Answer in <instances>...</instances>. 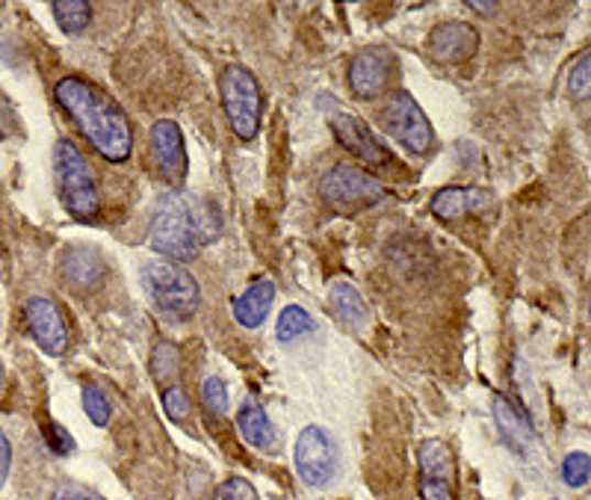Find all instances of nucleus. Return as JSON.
<instances>
[{
  "label": "nucleus",
  "mask_w": 591,
  "mask_h": 500,
  "mask_svg": "<svg viewBox=\"0 0 591 500\" xmlns=\"http://www.w3.org/2000/svg\"><path fill=\"white\" fill-rule=\"evenodd\" d=\"M63 275L72 287H80V291H92L103 282L107 275V264H103L101 252L95 249H86V246H75L63 256Z\"/></svg>",
  "instance_id": "17"
},
{
  "label": "nucleus",
  "mask_w": 591,
  "mask_h": 500,
  "mask_svg": "<svg viewBox=\"0 0 591 500\" xmlns=\"http://www.w3.org/2000/svg\"><path fill=\"white\" fill-rule=\"evenodd\" d=\"M322 107H326V119H329L331 133L338 137L340 145H343L355 161H364L370 163V166H391L394 154H391L385 142L375 137L373 128H370L361 116H355L352 110L338 105V101H329V98H322Z\"/></svg>",
  "instance_id": "7"
},
{
  "label": "nucleus",
  "mask_w": 591,
  "mask_h": 500,
  "mask_svg": "<svg viewBox=\"0 0 591 500\" xmlns=\"http://www.w3.org/2000/svg\"><path fill=\"white\" fill-rule=\"evenodd\" d=\"M591 93V51H582L568 75V95L573 101H585Z\"/></svg>",
  "instance_id": "23"
},
{
  "label": "nucleus",
  "mask_w": 591,
  "mask_h": 500,
  "mask_svg": "<svg viewBox=\"0 0 591 500\" xmlns=\"http://www.w3.org/2000/svg\"><path fill=\"white\" fill-rule=\"evenodd\" d=\"M180 368V352L172 344H160L154 352H151V377L157 382H166L178 373Z\"/></svg>",
  "instance_id": "24"
},
{
  "label": "nucleus",
  "mask_w": 591,
  "mask_h": 500,
  "mask_svg": "<svg viewBox=\"0 0 591 500\" xmlns=\"http://www.w3.org/2000/svg\"><path fill=\"white\" fill-rule=\"evenodd\" d=\"M296 471L305 486H326L338 471V444L322 426H305L296 438Z\"/></svg>",
  "instance_id": "9"
},
{
  "label": "nucleus",
  "mask_w": 591,
  "mask_h": 500,
  "mask_svg": "<svg viewBox=\"0 0 591 500\" xmlns=\"http://www.w3.org/2000/svg\"><path fill=\"white\" fill-rule=\"evenodd\" d=\"M84 412L95 426H107L110 424V417H113L110 400L103 396L101 388L95 385H84Z\"/></svg>",
  "instance_id": "25"
},
{
  "label": "nucleus",
  "mask_w": 591,
  "mask_h": 500,
  "mask_svg": "<svg viewBox=\"0 0 591 500\" xmlns=\"http://www.w3.org/2000/svg\"><path fill=\"white\" fill-rule=\"evenodd\" d=\"M479 33L464 21H447L429 33V57L438 66H459L477 54Z\"/></svg>",
  "instance_id": "14"
},
{
  "label": "nucleus",
  "mask_w": 591,
  "mask_h": 500,
  "mask_svg": "<svg viewBox=\"0 0 591 500\" xmlns=\"http://www.w3.org/2000/svg\"><path fill=\"white\" fill-rule=\"evenodd\" d=\"M382 124L412 154H426L433 149V124H429V119L423 113V107L414 101V95L405 93V89H396L385 101V107H382Z\"/></svg>",
  "instance_id": "8"
},
{
  "label": "nucleus",
  "mask_w": 591,
  "mask_h": 500,
  "mask_svg": "<svg viewBox=\"0 0 591 500\" xmlns=\"http://www.w3.org/2000/svg\"><path fill=\"white\" fill-rule=\"evenodd\" d=\"M57 105L77 124L80 137L107 163H124L133 152V131L128 116L110 95L84 77H63L54 86Z\"/></svg>",
  "instance_id": "1"
},
{
  "label": "nucleus",
  "mask_w": 591,
  "mask_h": 500,
  "mask_svg": "<svg viewBox=\"0 0 591 500\" xmlns=\"http://www.w3.org/2000/svg\"><path fill=\"white\" fill-rule=\"evenodd\" d=\"M54 175H57V193L63 205L77 222H92L101 210V193H98V181L77 149V142L59 140L54 145Z\"/></svg>",
  "instance_id": "3"
},
{
  "label": "nucleus",
  "mask_w": 591,
  "mask_h": 500,
  "mask_svg": "<svg viewBox=\"0 0 591 500\" xmlns=\"http://www.w3.org/2000/svg\"><path fill=\"white\" fill-rule=\"evenodd\" d=\"M222 231V214L214 202L189 196L184 189L172 193L157 205L151 217V249L172 264H187L207 243H214Z\"/></svg>",
  "instance_id": "2"
},
{
  "label": "nucleus",
  "mask_w": 591,
  "mask_h": 500,
  "mask_svg": "<svg viewBox=\"0 0 591 500\" xmlns=\"http://www.w3.org/2000/svg\"><path fill=\"white\" fill-rule=\"evenodd\" d=\"M423 500H456V459L441 438H423L417 447Z\"/></svg>",
  "instance_id": "10"
},
{
  "label": "nucleus",
  "mask_w": 591,
  "mask_h": 500,
  "mask_svg": "<svg viewBox=\"0 0 591 500\" xmlns=\"http://www.w3.org/2000/svg\"><path fill=\"white\" fill-rule=\"evenodd\" d=\"M237 426H240V433H243V438L252 444L254 450H275L278 433H275L273 421H270V415L261 406L249 403V406L240 409Z\"/></svg>",
  "instance_id": "20"
},
{
  "label": "nucleus",
  "mask_w": 591,
  "mask_h": 500,
  "mask_svg": "<svg viewBox=\"0 0 591 500\" xmlns=\"http://www.w3.org/2000/svg\"><path fill=\"white\" fill-rule=\"evenodd\" d=\"M591 477V459L589 454H568L562 463V482L568 489H582Z\"/></svg>",
  "instance_id": "27"
},
{
  "label": "nucleus",
  "mask_w": 591,
  "mask_h": 500,
  "mask_svg": "<svg viewBox=\"0 0 591 500\" xmlns=\"http://www.w3.org/2000/svg\"><path fill=\"white\" fill-rule=\"evenodd\" d=\"M24 323L33 340L47 356H63L68 349V326L59 305L47 296H33L24 303Z\"/></svg>",
  "instance_id": "12"
},
{
  "label": "nucleus",
  "mask_w": 591,
  "mask_h": 500,
  "mask_svg": "<svg viewBox=\"0 0 591 500\" xmlns=\"http://www.w3.org/2000/svg\"><path fill=\"white\" fill-rule=\"evenodd\" d=\"M491 409H494V421H497V430L500 435H503V442H506L512 450H517V454H526L529 444H533V430H529V424L517 415L515 406H512L503 394L494 396Z\"/></svg>",
  "instance_id": "19"
},
{
  "label": "nucleus",
  "mask_w": 591,
  "mask_h": 500,
  "mask_svg": "<svg viewBox=\"0 0 591 500\" xmlns=\"http://www.w3.org/2000/svg\"><path fill=\"white\" fill-rule=\"evenodd\" d=\"M163 412H166V417L175 421V424H187L189 415H193L187 391H184L180 385L166 388V391H163Z\"/></svg>",
  "instance_id": "28"
},
{
  "label": "nucleus",
  "mask_w": 591,
  "mask_h": 500,
  "mask_svg": "<svg viewBox=\"0 0 591 500\" xmlns=\"http://www.w3.org/2000/svg\"><path fill=\"white\" fill-rule=\"evenodd\" d=\"M51 12H54L59 30L68 33V36L84 33L89 28V21H92V3L89 0H54Z\"/></svg>",
  "instance_id": "21"
},
{
  "label": "nucleus",
  "mask_w": 591,
  "mask_h": 500,
  "mask_svg": "<svg viewBox=\"0 0 591 500\" xmlns=\"http://www.w3.org/2000/svg\"><path fill=\"white\" fill-rule=\"evenodd\" d=\"M464 7H468V10H473V12H479V15H485V19L497 12V3H482V0H468Z\"/></svg>",
  "instance_id": "34"
},
{
  "label": "nucleus",
  "mask_w": 591,
  "mask_h": 500,
  "mask_svg": "<svg viewBox=\"0 0 591 500\" xmlns=\"http://www.w3.org/2000/svg\"><path fill=\"white\" fill-rule=\"evenodd\" d=\"M554 500H556V498H554Z\"/></svg>",
  "instance_id": "36"
},
{
  "label": "nucleus",
  "mask_w": 591,
  "mask_h": 500,
  "mask_svg": "<svg viewBox=\"0 0 591 500\" xmlns=\"http://www.w3.org/2000/svg\"><path fill=\"white\" fill-rule=\"evenodd\" d=\"M42 433H45L47 447H51L57 456L75 454V438H72V433H68L63 424H57V421H45Z\"/></svg>",
  "instance_id": "29"
},
{
  "label": "nucleus",
  "mask_w": 591,
  "mask_h": 500,
  "mask_svg": "<svg viewBox=\"0 0 591 500\" xmlns=\"http://www.w3.org/2000/svg\"><path fill=\"white\" fill-rule=\"evenodd\" d=\"M0 394H3V368H0Z\"/></svg>",
  "instance_id": "35"
},
{
  "label": "nucleus",
  "mask_w": 591,
  "mask_h": 500,
  "mask_svg": "<svg viewBox=\"0 0 591 500\" xmlns=\"http://www.w3.org/2000/svg\"><path fill=\"white\" fill-rule=\"evenodd\" d=\"M219 95H222V110H226L231 131L243 142H252L261 133L263 116V95L258 77L245 66H226L219 75Z\"/></svg>",
  "instance_id": "5"
},
{
  "label": "nucleus",
  "mask_w": 591,
  "mask_h": 500,
  "mask_svg": "<svg viewBox=\"0 0 591 500\" xmlns=\"http://www.w3.org/2000/svg\"><path fill=\"white\" fill-rule=\"evenodd\" d=\"M217 500H258V491L243 477H231L217 489Z\"/></svg>",
  "instance_id": "30"
},
{
  "label": "nucleus",
  "mask_w": 591,
  "mask_h": 500,
  "mask_svg": "<svg viewBox=\"0 0 591 500\" xmlns=\"http://www.w3.org/2000/svg\"><path fill=\"white\" fill-rule=\"evenodd\" d=\"M391 75H394L391 51L387 47H364V51H358L352 66H349V86H352L355 98L373 101V98L387 93Z\"/></svg>",
  "instance_id": "13"
},
{
  "label": "nucleus",
  "mask_w": 591,
  "mask_h": 500,
  "mask_svg": "<svg viewBox=\"0 0 591 500\" xmlns=\"http://www.w3.org/2000/svg\"><path fill=\"white\" fill-rule=\"evenodd\" d=\"M54 500H107V498L95 494V491L77 489V486H59V489L54 491Z\"/></svg>",
  "instance_id": "31"
},
{
  "label": "nucleus",
  "mask_w": 591,
  "mask_h": 500,
  "mask_svg": "<svg viewBox=\"0 0 591 500\" xmlns=\"http://www.w3.org/2000/svg\"><path fill=\"white\" fill-rule=\"evenodd\" d=\"M314 329V320H310V314L299 305H287L282 314H278V326H275V338L282 340V344H291V340L302 338L305 331Z\"/></svg>",
  "instance_id": "22"
},
{
  "label": "nucleus",
  "mask_w": 591,
  "mask_h": 500,
  "mask_svg": "<svg viewBox=\"0 0 591 500\" xmlns=\"http://www.w3.org/2000/svg\"><path fill=\"white\" fill-rule=\"evenodd\" d=\"M12 128H15V110H12V105L0 95V133H10Z\"/></svg>",
  "instance_id": "33"
},
{
  "label": "nucleus",
  "mask_w": 591,
  "mask_h": 500,
  "mask_svg": "<svg viewBox=\"0 0 591 500\" xmlns=\"http://www.w3.org/2000/svg\"><path fill=\"white\" fill-rule=\"evenodd\" d=\"M142 284L151 293V300L157 303L163 314H169L172 320H189L198 312L201 303V291L198 282L193 279L184 264H172V261H151L142 270Z\"/></svg>",
  "instance_id": "4"
},
{
  "label": "nucleus",
  "mask_w": 591,
  "mask_h": 500,
  "mask_svg": "<svg viewBox=\"0 0 591 500\" xmlns=\"http://www.w3.org/2000/svg\"><path fill=\"white\" fill-rule=\"evenodd\" d=\"M319 196L338 214H355V210L375 208L379 202H385L387 189L370 172L340 163L319 178Z\"/></svg>",
  "instance_id": "6"
},
{
  "label": "nucleus",
  "mask_w": 591,
  "mask_h": 500,
  "mask_svg": "<svg viewBox=\"0 0 591 500\" xmlns=\"http://www.w3.org/2000/svg\"><path fill=\"white\" fill-rule=\"evenodd\" d=\"M201 403L214 417L228 415V388L219 377H207L201 382Z\"/></svg>",
  "instance_id": "26"
},
{
  "label": "nucleus",
  "mask_w": 591,
  "mask_h": 500,
  "mask_svg": "<svg viewBox=\"0 0 591 500\" xmlns=\"http://www.w3.org/2000/svg\"><path fill=\"white\" fill-rule=\"evenodd\" d=\"M489 193L479 187H444L433 196L429 210H433L441 222H459V219H464L468 214L489 208Z\"/></svg>",
  "instance_id": "15"
},
{
  "label": "nucleus",
  "mask_w": 591,
  "mask_h": 500,
  "mask_svg": "<svg viewBox=\"0 0 591 500\" xmlns=\"http://www.w3.org/2000/svg\"><path fill=\"white\" fill-rule=\"evenodd\" d=\"M275 303V284L270 279H258L234 300V320L243 329H261V323L270 317Z\"/></svg>",
  "instance_id": "16"
},
{
  "label": "nucleus",
  "mask_w": 591,
  "mask_h": 500,
  "mask_svg": "<svg viewBox=\"0 0 591 500\" xmlns=\"http://www.w3.org/2000/svg\"><path fill=\"white\" fill-rule=\"evenodd\" d=\"M10 468H12L10 438H7L3 430H0V489H3V482H7V477H10Z\"/></svg>",
  "instance_id": "32"
},
{
  "label": "nucleus",
  "mask_w": 591,
  "mask_h": 500,
  "mask_svg": "<svg viewBox=\"0 0 591 500\" xmlns=\"http://www.w3.org/2000/svg\"><path fill=\"white\" fill-rule=\"evenodd\" d=\"M329 312L335 320L343 323L347 329H364L366 326V303L364 296L347 282H335L329 291Z\"/></svg>",
  "instance_id": "18"
},
{
  "label": "nucleus",
  "mask_w": 591,
  "mask_h": 500,
  "mask_svg": "<svg viewBox=\"0 0 591 500\" xmlns=\"http://www.w3.org/2000/svg\"><path fill=\"white\" fill-rule=\"evenodd\" d=\"M151 157L157 163L163 178L169 181L175 189H184L187 181V149H184V131L172 119H157L151 128Z\"/></svg>",
  "instance_id": "11"
}]
</instances>
